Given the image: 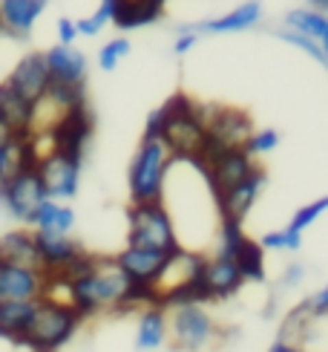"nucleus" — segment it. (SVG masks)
Instances as JSON below:
<instances>
[{"label": "nucleus", "mask_w": 328, "mask_h": 352, "mask_svg": "<svg viewBox=\"0 0 328 352\" xmlns=\"http://www.w3.org/2000/svg\"><path fill=\"white\" fill-rule=\"evenodd\" d=\"M64 283H67V303L78 312L81 320L107 309H121L130 292V280L118 272L113 257L110 260L98 257L95 266L86 274L72 277V280H64Z\"/></svg>", "instance_id": "f257e3e1"}, {"label": "nucleus", "mask_w": 328, "mask_h": 352, "mask_svg": "<svg viewBox=\"0 0 328 352\" xmlns=\"http://www.w3.org/2000/svg\"><path fill=\"white\" fill-rule=\"evenodd\" d=\"M164 110V130L161 142L170 151L173 159H185V162H199L204 151L207 130L196 113V101L185 93H176L161 104Z\"/></svg>", "instance_id": "f03ea898"}, {"label": "nucleus", "mask_w": 328, "mask_h": 352, "mask_svg": "<svg viewBox=\"0 0 328 352\" xmlns=\"http://www.w3.org/2000/svg\"><path fill=\"white\" fill-rule=\"evenodd\" d=\"M78 327H81V318L72 306L55 303V300H38V309L32 315V324H29L26 335L21 338V346L32 352H58L69 344Z\"/></svg>", "instance_id": "7ed1b4c3"}, {"label": "nucleus", "mask_w": 328, "mask_h": 352, "mask_svg": "<svg viewBox=\"0 0 328 352\" xmlns=\"http://www.w3.org/2000/svg\"><path fill=\"white\" fill-rule=\"evenodd\" d=\"M173 165L170 151L164 142H144L139 144V153L130 165V199L132 205L164 202V182Z\"/></svg>", "instance_id": "20e7f679"}, {"label": "nucleus", "mask_w": 328, "mask_h": 352, "mask_svg": "<svg viewBox=\"0 0 328 352\" xmlns=\"http://www.w3.org/2000/svg\"><path fill=\"white\" fill-rule=\"evenodd\" d=\"M130 231H127V245L139 248H153L161 254H173L182 248L176 237L173 217L164 202H147V205H130L127 211Z\"/></svg>", "instance_id": "39448f33"}, {"label": "nucleus", "mask_w": 328, "mask_h": 352, "mask_svg": "<svg viewBox=\"0 0 328 352\" xmlns=\"http://www.w3.org/2000/svg\"><path fill=\"white\" fill-rule=\"evenodd\" d=\"M93 130H95V119H93V110L84 101V104L67 110L61 119H58L47 133H35V136H47L52 142L49 151H58L64 156H72V159H84V151L89 139H93Z\"/></svg>", "instance_id": "423d86ee"}, {"label": "nucleus", "mask_w": 328, "mask_h": 352, "mask_svg": "<svg viewBox=\"0 0 328 352\" xmlns=\"http://www.w3.org/2000/svg\"><path fill=\"white\" fill-rule=\"evenodd\" d=\"M196 113L207 130V139L219 148H245L248 136L253 133L250 116L239 107H211V104H196Z\"/></svg>", "instance_id": "0eeeda50"}, {"label": "nucleus", "mask_w": 328, "mask_h": 352, "mask_svg": "<svg viewBox=\"0 0 328 352\" xmlns=\"http://www.w3.org/2000/svg\"><path fill=\"white\" fill-rule=\"evenodd\" d=\"M167 335L176 349L196 352L216 338V324L199 303L176 306V309L167 312Z\"/></svg>", "instance_id": "6e6552de"}, {"label": "nucleus", "mask_w": 328, "mask_h": 352, "mask_svg": "<svg viewBox=\"0 0 328 352\" xmlns=\"http://www.w3.org/2000/svg\"><path fill=\"white\" fill-rule=\"evenodd\" d=\"M0 202L3 208L21 219V223H32L35 211L47 202V190H43V182L35 168H26L21 173H14L12 179L0 182Z\"/></svg>", "instance_id": "1a4fd4ad"}, {"label": "nucleus", "mask_w": 328, "mask_h": 352, "mask_svg": "<svg viewBox=\"0 0 328 352\" xmlns=\"http://www.w3.org/2000/svg\"><path fill=\"white\" fill-rule=\"evenodd\" d=\"M43 190H47V199H72L78 194V179H81V162L72 156H64L58 151H49L38 159L35 165Z\"/></svg>", "instance_id": "9d476101"}, {"label": "nucleus", "mask_w": 328, "mask_h": 352, "mask_svg": "<svg viewBox=\"0 0 328 352\" xmlns=\"http://www.w3.org/2000/svg\"><path fill=\"white\" fill-rule=\"evenodd\" d=\"M6 84H9L23 101H29L32 107H38V101H43V96H47L49 84H52V81H49V69H47V64H43V52H29V55H23L21 61L14 64V69L9 72Z\"/></svg>", "instance_id": "9b49d317"}, {"label": "nucleus", "mask_w": 328, "mask_h": 352, "mask_svg": "<svg viewBox=\"0 0 328 352\" xmlns=\"http://www.w3.org/2000/svg\"><path fill=\"white\" fill-rule=\"evenodd\" d=\"M262 188H265V170L257 168V170L248 176V179L236 182L233 188H228V190H222V194H216L213 202H216L219 219H231V223H239V226H242V219L250 214L253 202L259 199Z\"/></svg>", "instance_id": "f8f14e48"}, {"label": "nucleus", "mask_w": 328, "mask_h": 352, "mask_svg": "<svg viewBox=\"0 0 328 352\" xmlns=\"http://www.w3.org/2000/svg\"><path fill=\"white\" fill-rule=\"evenodd\" d=\"M35 248H38V263L43 274H64L72 263H75L84 248L69 237V234H47V231H32Z\"/></svg>", "instance_id": "ddd939ff"}, {"label": "nucleus", "mask_w": 328, "mask_h": 352, "mask_svg": "<svg viewBox=\"0 0 328 352\" xmlns=\"http://www.w3.org/2000/svg\"><path fill=\"white\" fill-rule=\"evenodd\" d=\"M170 254H161V252H153V248H139V245H127L124 252H118L113 257V263L118 266L127 280L132 286H153L159 280V274L164 269Z\"/></svg>", "instance_id": "4468645a"}, {"label": "nucleus", "mask_w": 328, "mask_h": 352, "mask_svg": "<svg viewBox=\"0 0 328 352\" xmlns=\"http://www.w3.org/2000/svg\"><path fill=\"white\" fill-rule=\"evenodd\" d=\"M47 274L0 260V300H40Z\"/></svg>", "instance_id": "2eb2a0df"}, {"label": "nucleus", "mask_w": 328, "mask_h": 352, "mask_svg": "<svg viewBox=\"0 0 328 352\" xmlns=\"http://www.w3.org/2000/svg\"><path fill=\"white\" fill-rule=\"evenodd\" d=\"M43 64L49 69L52 84L84 87V81H86V55L75 47H61V43H55L52 50L43 52Z\"/></svg>", "instance_id": "dca6fc26"}, {"label": "nucleus", "mask_w": 328, "mask_h": 352, "mask_svg": "<svg viewBox=\"0 0 328 352\" xmlns=\"http://www.w3.org/2000/svg\"><path fill=\"white\" fill-rule=\"evenodd\" d=\"M242 274L233 260L225 257H204L202 266V289L207 300H225L242 289Z\"/></svg>", "instance_id": "f3484780"}, {"label": "nucleus", "mask_w": 328, "mask_h": 352, "mask_svg": "<svg viewBox=\"0 0 328 352\" xmlns=\"http://www.w3.org/2000/svg\"><path fill=\"white\" fill-rule=\"evenodd\" d=\"M49 0H0V29L9 35H29Z\"/></svg>", "instance_id": "a211bd4d"}, {"label": "nucleus", "mask_w": 328, "mask_h": 352, "mask_svg": "<svg viewBox=\"0 0 328 352\" xmlns=\"http://www.w3.org/2000/svg\"><path fill=\"white\" fill-rule=\"evenodd\" d=\"M262 18V6L259 0H248V3L236 6L231 12H225L222 18H213V21H202L196 26H190L193 32H211V35H228V32H245V29L257 26Z\"/></svg>", "instance_id": "6ab92c4d"}, {"label": "nucleus", "mask_w": 328, "mask_h": 352, "mask_svg": "<svg viewBox=\"0 0 328 352\" xmlns=\"http://www.w3.org/2000/svg\"><path fill=\"white\" fill-rule=\"evenodd\" d=\"M113 21L118 29H136V26H150L164 14L167 0H113Z\"/></svg>", "instance_id": "aec40b11"}, {"label": "nucleus", "mask_w": 328, "mask_h": 352, "mask_svg": "<svg viewBox=\"0 0 328 352\" xmlns=\"http://www.w3.org/2000/svg\"><path fill=\"white\" fill-rule=\"evenodd\" d=\"M38 165V151H35V139L29 136H12L9 142L0 144V182L12 179L14 173H21L26 168Z\"/></svg>", "instance_id": "412c9836"}, {"label": "nucleus", "mask_w": 328, "mask_h": 352, "mask_svg": "<svg viewBox=\"0 0 328 352\" xmlns=\"http://www.w3.org/2000/svg\"><path fill=\"white\" fill-rule=\"evenodd\" d=\"M38 309V300H0V338L21 346L32 315Z\"/></svg>", "instance_id": "4be33fe9"}, {"label": "nucleus", "mask_w": 328, "mask_h": 352, "mask_svg": "<svg viewBox=\"0 0 328 352\" xmlns=\"http://www.w3.org/2000/svg\"><path fill=\"white\" fill-rule=\"evenodd\" d=\"M0 260L12 263V266H23V269H38V248L32 231H9L0 237Z\"/></svg>", "instance_id": "5701e85b"}, {"label": "nucleus", "mask_w": 328, "mask_h": 352, "mask_svg": "<svg viewBox=\"0 0 328 352\" xmlns=\"http://www.w3.org/2000/svg\"><path fill=\"white\" fill-rule=\"evenodd\" d=\"M0 116L14 127V133H32L35 107L23 101L6 81H0Z\"/></svg>", "instance_id": "b1692460"}, {"label": "nucleus", "mask_w": 328, "mask_h": 352, "mask_svg": "<svg viewBox=\"0 0 328 352\" xmlns=\"http://www.w3.org/2000/svg\"><path fill=\"white\" fill-rule=\"evenodd\" d=\"M35 231H47V234H69L72 226H75V211L67 208L64 202H55V199H47L35 211L32 223Z\"/></svg>", "instance_id": "393cba45"}, {"label": "nucleus", "mask_w": 328, "mask_h": 352, "mask_svg": "<svg viewBox=\"0 0 328 352\" xmlns=\"http://www.w3.org/2000/svg\"><path fill=\"white\" fill-rule=\"evenodd\" d=\"M167 338V312L161 306H147L139 318V332H136V346L144 349H159Z\"/></svg>", "instance_id": "a878e982"}, {"label": "nucleus", "mask_w": 328, "mask_h": 352, "mask_svg": "<svg viewBox=\"0 0 328 352\" xmlns=\"http://www.w3.org/2000/svg\"><path fill=\"white\" fill-rule=\"evenodd\" d=\"M285 23L291 32H300V35H308L320 43L328 41V18L323 12H314V9H291L285 14Z\"/></svg>", "instance_id": "bb28decb"}, {"label": "nucleus", "mask_w": 328, "mask_h": 352, "mask_svg": "<svg viewBox=\"0 0 328 352\" xmlns=\"http://www.w3.org/2000/svg\"><path fill=\"white\" fill-rule=\"evenodd\" d=\"M233 263H236V269H239L242 280H253V283H262L265 280V252L259 248V243L248 240L239 248V254L233 257Z\"/></svg>", "instance_id": "cd10ccee"}, {"label": "nucleus", "mask_w": 328, "mask_h": 352, "mask_svg": "<svg viewBox=\"0 0 328 352\" xmlns=\"http://www.w3.org/2000/svg\"><path fill=\"white\" fill-rule=\"evenodd\" d=\"M248 243L245 231L239 223H231V219H222L219 223V248L213 257H225V260H233L239 254V248Z\"/></svg>", "instance_id": "c85d7f7f"}, {"label": "nucleus", "mask_w": 328, "mask_h": 352, "mask_svg": "<svg viewBox=\"0 0 328 352\" xmlns=\"http://www.w3.org/2000/svg\"><path fill=\"white\" fill-rule=\"evenodd\" d=\"M113 9H115V3L113 0H101V6L89 14V18H81V21H75V32L78 35H86V38H93V35H98L104 26H107L110 21H113Z\"/></svg>", "instance_id": "c756f323"}, {"label": "nucleus", "mask_w": 328, "mask_h": 352, "mask_svg": "<svg viewBox=\"0 0 328 352\" xmlns=\"http://www.w3.org/2000/svg\"><path fill=\"white\" fill-rule=\"evenodd\" d=\"M303 245V234H296L291 228H282V231H268L265 237L259 240V248H271V252H296Z\"/></svg>", "instance_id": "7c9ffc66"}, {"label": "nucleus", "mask_w": 328, "mask_h": 352, "mask_svg": "<svg viewBox=\"0 0 328 352\" xmlns=\"http://www.w3.org/2000/svg\"><path fill=\"white\" fill-rule=\"evenodd\" d=\"M127 52H130V41H127V38H113V41H107V43L101 47V52H98V69L113 72L118 64L124 61Z\"/></svg>", "instance_id": "2f4dec72"}, {"label": "nucleus", "mask_w": 328, "mask_h": 352, "mask_svg": "<svg viewBox=\"0 0 328 352\" xmlns=\"http://www.w3.org/2000/svg\"><path fill=\"white\" fill-rule=\"evenodd\" d=\"M325 208H328V197H320V199H314V202L303 205V208L291 217L288 228H291V231H296V234H303L305 228H311V226L317 223V217H323V211H325Z\"/></svg>", "instance_id": "473e14b6"}, {"label": "nucleus", "mask_w": 328, "mask_h": 352, "mask_svg": "<svg viewBox=\"0 0 328 352\" xmlns=\"http://www.w3.org/2000/svg\"><path fill=\"white\" fill-rule=\"evenodd\" d=\"M279 38L285 41V43H291V47H296V50H303L305 55H311L317 64H328V55H325V43H320V41H314V38H308V35H300V32H279Z\"/></svg>", "instance_id": "72a5a7b5"}, {"label": "nucleus", "mask_w": 328, "mask_h": 352, "mask_svg": "<svg viewBox=\"0 0 328 352\" xmlns=\"http://www.w3.org/2000/svg\"><path fill=\"white\" fill-rule=\"evenodd\" d=\"M277 144H279V133H277V130H271V127H265V130H253V133L248 136V142H245V148H242V151L253 159V156L271 153Z\"/></svg>", "instance_id": "f704fd0d"}, {"label": "nucleus", "mask_w": 328, "mask_h": 352, "mask_svg": "<svg viewBox=\"0 0 328 352\" xmlns=\"http://www.w3.org/2000/svg\"><path fill=\"white\" fill-rule=\"evenodd\" d=\"M305 312L311 315V318H325L328 315V289H320L314 298H308L305 303Z\"/></svg>", "instance_id": "c9c22d12"}, {"label": "nucleus", "mask_w": 328, "mask_h": 352, "mask_svg": "<svg viewBox=\"0 0 328 352\" xmlns=\"http://www.w3.org/2000/svg\"><path fill=\"white\" fill-rule=\"evenodd\" d=\"M75 21H69V18H61L58 21V41H61V47H75Z\"/></svg>", "instance_id": "e433bc0d"}, {"label": "nucleus", "mask_w": 328, "mask_h": 352, "mask_svg": "<svg viewBox=\"0 0 328 352\" xmlns=\"http://www.w3.org/2000/svg\"><path fill=\"white\" fill-rule=\"evenodd\" d=\"M196 32H193V29L187 26V29H182V32H178V38H176V43H173V52L176 55H187L193 47H196Z\"/></svg>", "instance_id": "4c0bfd02"}, {"label": "nucleus", "mask_w": 328, "mask_h": 352, "mask_svg": "<svg viewBox=\"0 0 328 352\" xmlns=\"http://www.w3.org/2000/svg\"><path fill=\"white\" fill-rule=\"evenodd\" d=\"M12 136H29V133H14V127L3 119V116H0V144H3V142H9Z\"/></svg>", "instance_id": "58836bf2"}, {"label": "nucleus", "mask_w": 328, "mask_h": 352, "mask_svg": "<svg viewBox=\"0 0 328 352\" xmlns=\"http://www.w3.org/2000/svg\"><path fill=\"white\" fill-rule=\"evenodd\" d=\"M305 272H303V266H291L288 272H285V280H282V283H285V286H296V283H300V277H303Z\"/></svg>", "instance_id": "ea45409f"}, {"label": "nucleus", "mask_w": 328, "mask_h": 352, "mask_svg": "<svg viewBox=\"0 0 328 352\" xmlns=\"http://www.w3.org/2000/svg\"><path fill=\"white\" fill-rule=\"evenodd\" d=\"M271 352H300V349H296L294 344H282V341H277V344L271 346Z\"/></svg>", "instance_id": "a19ab883"}, {"label": "nucleus", "mask_w": 328, "mask_h": 352, "mask_svg": "<svg viewBox=\"0 0 328 352\" xmlns=\"http://www.w3.org/2000/svg\"><path fill=\"white\" fill-rule=\"evenodd\" d=\"M311 3V9L314 12H323V9H328V0H308Z\"/></svg>", "instance_id": "79ce46f5"}]
</instances>
